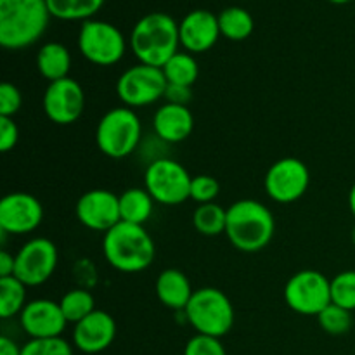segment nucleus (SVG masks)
Instances as JSON below:
<instances>
[{"label":"nucleus","instance_id":"1","mask_svg":"<svg viewBox=\"0 0 355 355\" xmlns=\"http://www.w3.org/2000/svg\"><path fill=\"white\" fill-rule=\"evenodd\" d=\"M51 17L47 0H0V45L21 51L37 44Z\"/></svg>","mask_w":355,"mask_h":355},{"label":"nucleus","instance_id":"2","mask_svg":"<svg viewBox=\"0 0 355 355\" xmlns=\"http://www.w3.org/2000/svg\"><path fill=\"white\" fill-rule=\"evenodd\" d=\"M276 232L274 215L257 200H239L227 208L225 236L243 253L262 252Z\"/></svg>","mask_w":355,"mask_h":355},{"label":"nucleus","instance_id":"3","mask_svg":"<svg viewBox=\"0 0 355 355\" xmlns=\"http://www.w3.org/2000/svg\"><path fill=\"white\" fill-rule=\"evenodd\" d=\"M103 253L118 272L137 274L155 262L156 248L144 225L120 222L104 234Z\"/></svg>","mask_w":355,"mask_h":355},{"label":"nucleus","instance_id":"4","mask_svg":"<svg viewBox=\"0 0 355 355\" xmlns=\"http://www.w3.org/2000/svg\"><path fill=\"white\" fill-rule=\"evenodd\" d=\"M179 45V23L165 12L146 14L132 28L130 49L142 64L163 68Z\"/></svg>","mask_w":355,"mask_h":355},{"label":"nucleus","instance_id":"5","mask_svg":"<svg viewBox=\"0 0 355 355\" xmlns=\"http://www.w3.org/2000/svg\"><path fill=\"white\" fill-rule=\"evenodd\" d=\"M184 315L194 328L196 335H207L214 338H222L227 335L236 321L234 307L227 295L211 286L194 291Z\"/></svg>","mask_w":355,"mask_h":355},{"label":"nucleus","instance_id":"6","mask_svg":"<svg viewBox=\"0 0 355 355\" xmlns=\"http://www.w3.org/2000/svg\"><path fill=\"white\" fill-rule=\"evenodd\" d=\"M142 123L139 114L127 106L107 111L96 128L97 148L107 158L121 159L130 156L141 144Z\"/></svg>","mask_w":355,"mask_h":355},{"label":"nucleus","instance_id":"7","mask_svg":"<svg viewBox=\"0 0 355 355\" xmlns=\"http://www.w3.org/2000/svg\"><path fill=\"white\" fill-rule=\"evenodd\" d=\"M193 177L179 162L170 158L153 159L144 173V187L153 200L165 207H177L191 200Z\"/></svg>","mask_w":355,"mask_h":355},{"label":"nucleus","instance_id":"8","mask_svg":"<svg viewBox=\"0 0 355 355\" xmlns=\"http://www.w3.org/2000/svg\"><path fill=\"white\" fill-rule=\"evenodd\" d=\"M78 49L83 58L96 66H113L127 51L123 33L114 24L101 19L83 21L78 33Z\"/></svg>","mask_w":355,"mask_h":355},{"label":"nucleus","instance_id":"9","mask_svg":"<svg viewBox=\"0 0 355 355\" xmlns=\"http://www.w3.org/2000/svg\"><path fill=\"white\" fill-rule=\"evenodd\" d=\"M168 82L162 68L149 64L130 66L116 82V96L130 110L144 107L165 97Z\"/></svg>","mask_w":355,"mask_h":355},{"label":"nucleus","instance_id":"10","mask_svg":"<svg viewBox=\"0 0 355 355\" xmlns=\"http://www.w3.org/2000/svg\"><path fill=\"white\" fill-rule=\"evenodd\" d=\"M284 302L297 314L318 318L331 304V279L319 270H300L288 279Z\"/></svg>","mask_w":355,"mask_h":355},{"label":"nucleus","instance_id":"11","mask_svg":"<svg viewBox=\"0 0 355 355\" xmlns=\"http://www.w3.org/2000/svg\"><path fill=\"white\" fill-rule=\"evenodd\" d=\"M311 172L298 158L277 159L267 170L263 186L269 198L276 203L290 205L300 200L309 189Z\"/></svg>","mask_w":355,"mask_h":355},{"label":"nucleus","instance_id":"12","mask_svg":"<svg viewBox=\"0 0 355 355\" xmlns=\"http://www.w3.org/2000/svg\"><path fill=\"white\" fill-rule=\"evenodd\" d=\"M59 253L54 243L47 238H33L24 243L16 253L14 276L28 288L47 283L58 269Z\"/></svg>","mask_w":355,"mask_h":355},{"label":"nucleus","instance_id":"13","mask_svg":"<svg viewBox=\"0 0 355 355\" xmlns=\"http://www.w3.org/2000/svg\"><path fill=\"white\" fill-rule=\"evenodd\" d=\"M45 114L55 125H71L85 110V92L73 78H62L49 83L42 99Z\"/></svg>","mask_w":355,"mask_h":355},{"label":"nucleus","instance_id":"14","mask_svg":"<svg viewBox=\"0 0 355 355\" xmlns=\"http://www.w3.org/2000/svg\"><path fill=\"white\" fill-rule=\"evenodd\" d=\"M44 220V207L33 194L10 193L0 201V231L3 234H30Z\"/></svg>","mask_w":355,"mask_h":355},{"label":"nucleus","instance_id":"15","mask_svg":"<svg viewBox=\"0 0 355 355\" xmlns=\"http://www.w3.org/2000/svg\"><path fill=\"white\" fill-rule=\"evenodd\" d=\"M75 214L83 227L106 234L121 222L120 196L107 189L87 191L76 201Z\"/></svg>","mask_w":355,"mask_h":355},{"label":"nucleus","instance_id":"16","mask_svg":"<svg viewBox=\"0 0 355 355\" xmlns=\"http://www.w3.org/2000/svg\"><path fill=\"white\" fill-rule=\"evenodd\" d=\"M19 324L30 338H58L64 331L66 321L59 302L47 298L28 302L19 314Z\"/></svg>","mask_w":355,"mask_h":355},{"label":"nucleus","instance_id":"17","mask_svg":"<svg viewBox=\"0 0 355 355\" xmlns=\"http://www.w3.org/2000/svg\"><path fill=\"white\" fill-rule=\"evenodd\" d=\"M116 322L106 311H94L73 328V345L83 354H101L113 345Z\"/></svg>","mask_w":355,"mask_h":355},{"label":"nucleus","instance_id":"18","mask_svg":"<svg viewBox=\"0 0 355 355\" xmlns=\"http://www.w3.org/2000/svg\"><path fill=\"white\" fill-rule=\"evenodd\" d=\"M180 45L189 54H203L217 44L220 37L218 16L205 9L191 10L179 24Z\"/></svg>","mask_w":355,"mask_h":355},{"label":"nucleus","instance_id":"19","mask_svg":"<svg viewBox=\"0 0 355 355\" xmlns=\"http://www.w3.org/2000/svg\"><path fill=\"white\" fill-rule=\"evenodd\" d=\"M153 128L159 141L166 144H177L186 141L193 134L194 116L187 106L166 103L156 110L153 116Z\"/></svg>","mask_w":355,"mask_h":355},{"label":"nucleus","instance_id":"20","mask_svg":"<svg viewBox=\"0 0 355 355\" xmlns=\"http://www.w3.org/2000/svg\"><path fill=\"white\" fill-rule=\"evenodd\" d=\"M156 297L172 311H186L187 304L193 298L194 291L191 286V281L182 270L179 269H165L159 272L156 279Z\"/></svg>","mask_w":355,"mask_h":355},{"label":"nucleus","instance_id":"21","mask_svg":"<svg viewBox=\"0 0 355 355\" xmlns=\"http://www.w3.org/2000/svg\"><path fill=\"white\" fill-rule=\"evenodd\" d=\"M37 69L49 83L68 78L71 69V54L66 45L59 42H47L40 47L37 54Z\"/></svg>","mask_w":355,"mask_h":355},{"label":"nucleus","instance_id":"22","mask_svg":"<svg viewBox=\"0 0 355 355\" xmlns=\"http://www.w3.org/2000/svg\"><path fill=\"white\" fill-rule=\"evenodd\" d=\"M155 203L156 201L146 191V187H130L120 194L121 222L144 225L151 218Z\"/></svg>","mask_w":355,"mask_h":355},{"label":"nucleus","instance_id":"23","mask_svg":"<svg viewBox=\"0 0 355 355\" xmlns=\"http://www.w3.org/2000/svg\"><path fill=\"white\" fill-rule=\"evenodd\" d=\"M220 35L231 42H243L253 33L255 21L252 14L243 7H227L218 14Z\"/></svg>","mask_w":355,"mask_h":355},{"label":"nucleus","instance_id":"24","mask_svg":"<svg viewBox=\"0 0 355 355\" xmlns=\"http://www.w3.org/2000/svg\"><path fill=\"white\" fill-rule=\"evenodd\" d=\"M162 69L165 73L166 82L173 83V85L193 87L200 76V66H198L194 55L189 52L179 51L166 61V64Z\"/></svg>","mask_w":355,"mask_h":355},{"label":"nucleus","instance_id":"25","mask_svg":"<svg viewBox=\"0 0 355 355\" xmlns=\"http://www.w3.org/2000/svg\"><path fill=\"white\" fill-rule=\"evenodd\" d=\"M225 224H227V210L217 203L198 205L193 214L194 229L207 238L225 234Z\"/></svg>","mask_w":355,"mask_h":355},{"label":"nucleus","instance_id":"26","mask_svg":"<svg viewBox=\"0 0 355 355\" xmlns=\"http://www.w3.org/2000/svg\"><path fill=\"white\" fill-rule=\"evenodd\" d=\"M52 17L61 21H89L104 6V0H47Z\"/></svg>","mask_w":355,"mask_h":355},{"label":"nucleus","instance_id":"27","mask_svg":"<svg viewBox=\"0 0 355 355\" xmlns=\"http://www.w3.org/2000/svg\"><path fill=\"white\" fill-rule=\"evenodd\" d=\"M26 284L16 276L0 279V318L10 319L26 307Z\"/></svg>","mask_w":355,"mask_h":355},{"label":"nucleus","instance_id":"28","mask_svg":"<svg viewBox=\"0 0 355 355\" xmlns=\"http://www.w3.org/2000/svg\"><path fill=\"white\" fill-rule=\"evenodd\" d=\"M59 305H61V311L64 314L66 321L73 322V324H76L82 319H85L87 315L92 314L94 311H97L92 293L89 290H83V288L69 290L61 298Z\"/></svg>","mask_w":355,"mask_h":355},{"label":"nucleus","instance_id":"29","mask_svg":"<svg viewBox=\"0 0 355 355\" xmlns=\"http://www.w3.org/2000/svg\"><path fill=\"white\" fill-rule=\"evenodd\" d=\"M318 321L319 326H321L328 335H345V333L352 328V312L340 307V305L329 304L328 307L318 315Z\"/></svg>","mask_w":355,"mask_h":355},{"label":"nucleus","instance_id":"30","mask_svg":"<svg viewBox=\"0 0 355 355\" xmlns=\"http://www.w3.org/2000/svg\"><path fill=\"white\" fill-rule=\"evenodd\" d=\"M331 304L355 311V270H343L331 279Z\"/></svg>","mask_w":355,"mask_h":355},{"label":"nucleus","instance_id":"31","mask_svg":"<svg viewBox=\"0 0 355 355\" xmlns=\"http://www.w3.org/2000/svg\"><path fill=\"white\" fill-rule=\"evenodd\" d=\"M21 355H73V347L62 336L58 338H31L24 343Z\"/></svg>","mask_w":355,"mask_h":355},{"label":"nucleus","instance_id":"32","mask_svg":"<svg viewBox=\"0 0 355 355\" xmlns=\"http://www.w3.org/2000/svg\"><path fill=\"white\" fill-rule=\"evenodd\" d=\"M220 193V184L211 175H196L191 182V200L198 205L215 203V198Z\"/></svg>","mask_w":355,"mask_h":355},{"label":"nucleus","instance_id":"33","mask_svg":"<svg viewBox=\"0 0 355 355\" xmlns=\"http://www.w3.org/2000/svg\"><path fill=\"white\" fill-rule=\"evenodd\" d=\"M184 355H227L220 338L207 335H194L186 343Z\"/></svg>","mask_w":355,"mask_h":355},{"label":"nucleus","instance_id":"34","mask_svg":"<svg viewBox=\"0 0 355 355\" xmlns=\"http://www.w3.org/2000/svg\"><path fill=\"white\" fill-rule=\"evenodd\" d=\"M23 96L19 89L10 82H3L0 85V116L14 118L21 110Z\"/></svg>","mask_w":355,"mask_h":355},{"label":"nucleus","instance_id":"35","mask_svg":"<svg viewBox=\"0 0 355 355\" xmlns=\"http://www.w3.org/2000/svg\"><path fill=\"white\" fill-rule=\"evenodd\" d=\"M19 141V128L14 118L0 116V151L9 153Z\"/></svg>","mask_w":355,"mask_h":355},{"label":"nucleus","instance_id":"36","mask_svg":"<svg viewBox=\"0 0 355 355\" xmlns=\"http://www.w3.org/2000/svg\"><path fill=\"white\" fill-rule=\"evenodd\" d=\"M193 87H184V85H173L168 83L165 90V99L166 103L177 104V106H187L193 99Z\"/></svg>","mask_w":355,"mask_h":355},{"label":"nucleus","instance_id":"37","mask_svg":"<svg viewBox=\"0 0 355 355\" xmlns=\"http://www.w3.org/2000/svg\"><path fill=\"white\" fill-rule=\"evenodd\" d=\"M16 272V255H10L9 252H0V279L10 277Z\"/></svg>","mask_w":355,"mask_h":355},{"label":"nucleus","instance_id":"38","mask_svg":"<svg viewBox=\"0 0 355 355\" xmlns=\"http://www.w3.org/2000/svg\"><path fill=\"white\" fill-rule=\"evenodd\" d=\"M23 347L17 345L9 336H0V355H21Z\"/></svg>","mask_w":355,"mask_h":355},{"label":"nucleus","instance_id":"39","mask_svg":"<svg viewBox=\"0 0 355 355\" xmlns=\"http://www.w3.org/2000/svg\"><path fill=\"white\" fill-rule=\"evenodd\" d=\"M349 207H350V211H352V215L355 217V184L349 193Z\"/></svg>","mask_w":355,"mask_h":355},{"label":"nucleus","instance_id":"40","mask_svg":"<svg viewBox=\"0 0 355 355\" xmlns=\"http://www.w3.org/2000/svg\"><path fill=\"white\" fill-rule=\"evenodd\" d=\"M328 2H331V3H336V6H343V3H349L350 0H328Z\"/></svg>","mask_w":355,"mask_h":355},{"label":"nucleus","instance_id":"41","mask_svg":"<svg viewBox=\"0 0 355 355\" xmlns=\"http://www.w3.org/2000/svg\"><path fill=\"white\" fill-rule=\"evenodd\" d=\"M352 245L355 246V225H354V229H352Z\"/></svg>","mask_w":355,"mask_h":355}]
</instances>
